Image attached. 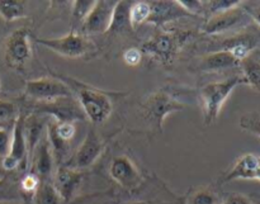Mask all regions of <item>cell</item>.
Masks as SVG:
<instances>
[{
	"label": "cell",
	"instance_id": "1",
	"mask_svg": "<svg viewBox=\"0 0 260 204\" xmlns=\"http://www.w3.org/2000/svg\"><path fill=\"white\" fill-rule=\"evenodd\" d=\"M55 76H57L70 88L73 95L75 94L76 100L80 104L84 114L91 123L101 124L109 118L113 111V103L107 93L73 78L63 75Z\"/></svg>",
	"mask_w": 260,
	"mask_h": 204
},
{
	"label": "cell",
	"instance_id": "2",
	"mask_svg": "<svg viewBox=\"0 0 260 204\" xmlns=\"http://www.w3.org/2000/svg\"><path fill=\"white\" fill-rule=\"evenodd\" d=\"M192 36V30L187 29L164 30L147 40L141 46V51L144 55L155 58L162 65H169Z\"/></svg>",
	"mask_w": 260,
	"mask_h": 204
},
{
	"label": "cell",
	"instance_id": "3",
	"mask_svg": "<svg viewBox=\"0 0 260 204\" xmlns=\"http://www.w3.org/2000/svg\"><path fill=\"white\" fill-rule=\"evenodd\" d=\"M241 84H245L243 76H233L217 83H210L201 89L200 96L202 101L203 122L206 126H211L217 121L225 101L235 88Z\"/></svg>",
	"mask_w": 260,
	"mask_h": 204
},
{
	"label": "cell",
	"instance_id": "4",
	"mask_svg": "<svg viewBox=\"0 0 260 204\" xmlns=\"http://www.w3.org/2000/svg\"><path fill=\"white\" fill-rule=\"evenodd\" d=\"M184 108L183 101L177 98L174 93L168 89H160L150 94L141 103L142 113L147 122L156 128L157 132H162V123L169 114L179 112Z\"/></svg>",
	"mask_w": 260,
	"mask_h": 204
},
{
	"label": "cell",
	"instance_id": "5",
	"mask_svg": "<svg viewBox=\"0 0 260 204\" xmlns=\"http://www.w3.org/2000/svg\"><path fill=\"white\" fill-rule=\"evenodd\" d=\"M33 114H50L56 118L57 123H74L75 121L86 119L80 104L74 95L62 96L48 101H37Z\"/></svg>",
	"mask_w": 260,
	"mask_h": 204
},
{
	"label": "cell",
	"instance_id": "6",
	"mask_svg": "<svg viewBox=\"0 0 260 204\" xmlns=\"http://www.w3.org/2000/svg\"><path fill=\"white\" fill-rule=\"evenodd\" d=\"M25 95L36 101H48L62 96L73 95L70 88L62 80L53 78H40L25 83Z\"/></svg>",
	"mask_w": 260,
	"mask_h": 204
},
{
	"label": "cell",
	"instance_id": "7",
	"mask_svg": "<svg viewBox=\"0 0 260 204\" xmlns=\"http://www.w3.org/2000/svg\"><path fill=\"white\" fill-rule=\"evenodd\" d=\"M24 116L19 114L13 126L9 152L2 159V167L5 172H14L27 164L28 150L24 136Z\"/></svg>",
	"mask_w": 260,
	"mask_h": 204
},
{
	"label": "cell",
	"instance_id": "8",
	"mask_svg": "<svg viewBox=\"0 0 260 204\" xmlns=\"http://www.w3.org/2000/svg\"><path fill=\"white\" fill-rule=\"evenodd\" d=\"M37 43L48 50L58 53L65 57H81L86 53L89 48V41L85 36L75 32L66 33L62 37L56 38H37Z\"/></svg>",
	"mask_w": 260,
	"mask_h": 204
},
{
	"label": "cell",
	"instance_id": "9",
	"mask_svg": "<svg viewBox=\"0 0 260 204\" xmlns=\"http://www.w3.org/2000/svg\"><path fill=\"white\" fill-rule=\"evenodd\" d=\"M30 56L29 30L25 28L15 29L5 41V60L12 67L19 69L28 62Z\"/></svg>",
	"mask_w": 260,
	"mask_h": 204
},
{
	"label": "cell",
	"instance_id": "10",
	"mask_svg": "<svg viewBox=\"0 0 260 204\" xmlns=\"http://www.w3.org/2000/svg\"><path fill=\"white\" fill-rule=\"evenodd\" d=\"M104 149V141L96 134L94 129H89L85 139L83 140L81 145L79 146L78 151L75 152L74 157L71 159L69 167L73 169H85L91 166L99 156L102 155Z\"/></svg>",
	"mask_w": 260,
	"mask_h": 204
},
{
	"label": "cell",
	"instance_id": "11",
	"mask_svg": "<svg viewBox=\"0 0 260 204\" xmlns=\"http://www.w3.org/2000/svg\"><path fill=\"white\" fill-rule=\"evenodd\" d=\"M109 175L112 179L124 189H135L141 183V173L135 162L124 155L112 159L109 165Z\"/></svg>",
	"mask_w": 260,
	"mask_h": 204
},
{
	"label": "cell",
	"instance_id": "12",
	"mask_svg": "<svg viewBox=\"0 0 260 204\" xmlns=\"http://www.w3.org/2000/svg\"><path fill=\"white\" fill-rule=\"evenodd\" d=\"M116 5L117 2H113V0L112 2H108V0L95 2L91 12L84 20V30L90 35L108 33Z\"/></svg>",
	"mask_w": 260,
	"mask_h": 204
},
{
	"label": "cell",
	"instance_id": "13",
	"mask_svg": "<svg viewBox=\"0 0 260 204\" xmlns=\"http://www.w3.org/2000/svg\"><path fill=\"white\" fill-rule=\"evenodd\" d=\"M246 10L236 7L226 12L211 15L210 19L203 24L202 32L206 35H220L238 27L246 18Z\"/></svg>",
	"mask_w": 260,
	"mask_h": 204
},
{
	"label": "cell",
	"instance_id": "14",
	"mask_svg": "<svg viewBox=\"0 0 260 204\" xmlns=\"http://www.w3.org/2000/svg\"><path fill=\"white\" fill-rule=\"evenodd\" d=\"M234 180H260V156L245 154L239 157L222 178L223 183Z\"/></svg>",
	"mask_w": 260,
	"mask_h": 204
},
{
	"label": "cell",
	"instance_id": "15",
	"mask_svg": "<svg viewBox=\"0 0 260 204\" xmlns=\"http://www.w3.org/2000/svg\"><path fill=\"white\" fill-rule=\"evenodd\" d=\"M83 182V174L69 166H61L53 177L52 184L60 195L61 202L66 203L73 198Z\"/></svg>",
	"mask_w": 260,
	"mask_h": 204
},
{
	"label": "cell",
	"instance_id": "16",
	"mask_svg": "<svg viewBox=\"0 0 260 204\" xmlns=\"http://www.w3.org/2000/svg\"><path fill=\"white\" fill-rule=\"evenodd\" d=\"M33 154H36V156L33 160L32 174L40 180H51L53 173V155L47 137L41 139Z\"/></svg>",
	"mask_w": 260,
	"mask_h": 204
},
{
	"label": "cell",
	"instance_id": "17",
	"mask_svg": "<svg viewBox=\"0 0 260 204\" xmlns=\"http://www.w3.org/2000/svg\"><path fill=\"white\" fill-rule=\"evenodd\" d=\"M151 7V15L149 18V23L161 25L168 22L178 19V18L189 15L178 2H150Z\"/></svg>",
	"mask_w": 260,
	"mask_h": 204
},
{
	"label": "cell",
	"instance_id": "18",
	"mask_svg": "<svg viewBox=\"0 0 260 204\" xmlns=\"http://www.w3.org/2000/svg\"><path fill=\"white\" fill-rule=\"evenodd\" d=\"M240 66V61L234 57L230 52L226 51H215L208 53L207 56L201 60L200 70L201 71H221L226 69H233Z\"/></svg>",
	"mask_w": 260,
	"mask_h": 204
},
{
	"label": "cell",
	"instance_id": "19",
	"mask_svg": "<svg viewBox=\"0 0 260 204\" xmlns=\"http://www.w3.org/2000/svg\"><path fill=\"white\" fill-rule=\"evenodd\" d=\"M255 45V40H254L253 37H250V36H236V37L229 38V40L223 41L222 46H221L220 50L217 51H226V52H230L234 57L238 58L241 62L244 58H246L249 55H251V51L254 50Z\"/></svg>",
	"mask_w": 260,
	"mask_h": 204
},
{
	"label": "cell",
	"instance_id": "20",
	"mask_svg": "<svg viewBox=\"0 0 260 204\" xmlns=\"http://www.w3.org/2000/svg\"><path fill=\"white\" fill-rule=\"evenodd\" d=\"M43 119L37 114H30L29 117L24 118V136L27 142L28 156H33L38 142L41 141V136L43 132Z\"/></svg>",
	"mask_w": 260,
	"mask_h": 204
},
{
	"label": "cell",
	"instance_id": "21",
	"mask_svg": "<svg viewBox=\"0 0 260 204\" xmlns=\"http://www.w3.org/2000/svg\"><path fill=\"white\" fill-rule=\"evenodd\" d=\"M243 78L245 84L260 91V58L255 55H249L240 62Z\"/></svg>",
	"mask_w": 260,
	"mask_h": 204
},
{
	"label": "cell",
	"instance_id": "22",
	"mask_svg": "<svg viewBox=\"0 0 260 204\" xmlns=\"http://www.w3.org/2000/svg\"><path fill=\"white\" fill-rule=\"evenodd\" d=\"M0 17L5 22H14L20 18L28 17L27 5L24 2L17 0H2L0 2Z\"/></svg>",
	"mask_w": 260,
	"mask_h": 204
},
{
	"label": "cell",
	"instance_id": "23",
	"mask_svg": "<svg viewBox=\"0 0 260 204\" xmlns=\"http://www.w3.org/2000/svg\"><path fill=\"white\" fill-rule=\"evenodd\" d=\"M129 7H131V3L117 2L113 17H112L111 28L108 32H121L126 28H131L129 25Z\"/></svg>",
	"mask_w": 260,
	"mask_h": 204
},
{
	"label": "cell",
	"instance_id": "24",
	"mask_svg": "<svg viewBox=\"0 0 260 204\" xmlns=\"http://www.w3.org/2000/svg\"><path fill=\"white\" fill-rule=\"evenodd\" d=\"M36 204H60L61 199L57 190L53 187L52 180H40L37 190L35 193Z\"/></svg>",
	"mask_w": 260,
	"mask_h": 204
},
{
	"label": "cell",
	"instance_id": "25",
	"mask_svg": "<svg viewBox=\"0 0 260 204\" xmlns=\"http://www.w3.org/2000/svg\"><path fill=\"white\" fill-rule=\"evenodd\" d=\"M151 15L150 2H134L129 7V25L131 28H139L144 23L149 22Z\"/></svg>",
	"mask_w": 260,
	"mask_h": 204
},
{
	"label": "cell",
	"instance_id": "26",
	"mask_svg": "<svg viewBox=\"0 0 260 204\" xmlns=\"http://www.w3.org/2000/svg\"><path fill=\"white\" fill-rule=\"evenodd\" d=\"M19 188L7 177L0 178V202H19L20 199Z\"/></svg>",
	"mask_w": 260,
	"mask_h": 204
},
{
	"label": "cell",
	"instance_id": "27",
	"mask_svg": "<svg viewBox=\"0 0 260 204\" xmlns=\"http://www.w3.org/2000/svg\"><path fill=\"white\" fill-rule=\"evenodd\" d=\"M17 106L12 101L0 100V128L7 129L9 124H14L18 118Z\"/></svg>",
	"mask_w": 260,
	"mask_h": 204
},
{
	"label": "cell",
	"instance_id": "28",
	"mask_svg": "<svg viewBox=\"0 0 260 204\" xmlns=\"http://www.w3.org/2000/svg\"><path fill=\"white\" fill-rule=\"evenodd\" d=\"M188 204H220V199L212 190L200 189L190 194Z\"/></svg>",
	"mask_w": 260,
	"mask_h": 204
},
{
	"label": "cell",
	"instance_id": "29",
	"mask_svg": "<svg viewBox=\"0 0 260 204\" xmlns=\"http://www.w3.org/2000/svg\"><path fill=\"white\" fill-rule=\"evenodd\" d=\"M94 4H95L94 0H75L73 2V7H71V14L75 19L84 22L93 9Z\"/></svg>",
	"mask_w": 260,
	"mask_h": 204
},
{
	"label": "cell",
	"instance_id": "30",
	"mask_svg": "<svg viewBox=\"0 0 260 204\" xmlns=\"http://www.w3.org/2000/svg\"><path fill=\"white\" fill-rule=\"evenodd\" d=\"M240 127L260 137V114L256 112L244 114L240 118Z\"/></svg>",
	"mask_w": 260,
	"mask_h": 204
},
{
	"label": "cell",
	"instance_id": "31",
	"mask_svg": "<svg viewBox=\"0 0 260 204\" xmlns=\"http://www.w3.org/2000/svg\"><path fill=\"white\" fill-rule=\"evenodd\" d=\"M241 3L239 0H217V2H205V10L207 9L211 14H217V13L226 12V10L234 9L236 7H240Z\"/></svg>",
	"mask_w": 260,
	"mask_h": 204
},
{
	"label": "cell",
	"instance_id": "32",
	"mask_svg": "<svg viewBox=\"0 0 260 204\" xmlns=\"http://www.w3.org/2000/svg\"><path fill=\"white\" fill-rule=\"evenodd\" d=\"M50 127L56 136L65 144L71 141L76 133V127L74 123H52Z\"/></svg>",
	"mask_w": 260,
	"mask_h": 204
},
{
	"label": "cell",
	"instance_id": "33",
	"mask_svg": "<svg viewBox=\"0 0 260 204\" xmlns=\"http://www.w3.org/2000/svg\"><path fill=\"white\" fill-rule=\"evenodd\" d=\"M38 185H40V179L35 174L29 173L24 178H22V180L19 183V189L22 192V194L35 195Z\"/></svg>",
	"mask_w": 260,
	"mask_h": 204
},
{
	"label": "cell",
	"instance_id": "34",
	"mask_svg": "<svg viewBox=\"0 0 260 204\" xmlns=\"http://www.w3.org/2000/svg\"><path fill=\"white\" fill-rule=\"evenodd\" d=\"M141 48L139 47H129L123 52V61L127 66H139L142 61Z\"/></svg>",
	"mask_w": 260,
	"mask_h": 204
},
{
	"label": "cell",
	"instance_id": "35",
	"mask_svg": "<svg viewBox=\"0 0 260 204\" xmlns=\"http://www.w3.org/2000/svg\"><path fill=\"white\" fill-rule=\"evenodd\" d=\"M178 4L189 15L200 14L205 10V2H198V0H178Z\"/></svg>",
	"mask_w": 260,
	"mask_h": 204
},
{
	"label": "cell",
	"instance_id": "36",
	"mask_svg": "<svg viewBox=\"0 0 260 204\" xmlns=\"http://www.w3.org/2000/svg\"><path fill=\"white\" fill-rule=\"evenodd\" d=\"M10 139H12V134H9L8 129L0 128V157L7 156L9 152Z\"/></svg>",
	"mask_w": 260,
	"mask_h": 204
},
{
	"label": "cell",
	"instance_id": "37",
	"mask_svg": "<svg viewBox=\"0 0 260 204\" xmlns=\"http://www.w3.org/2000/svg\"><path fill=\"white\" fill-rule=\"evenodd\" d=\"M220 204H253L248 197L239 193H231L228 194L222 200H220Z\"/></svg>",
	"mask_w": 260,
	"mask_h": 204
},
{
	"label": "cell",
	"instance_id": "38",
	"mask_svg": "<svg viewBox=\"0 0 260 204\" xmlns=\"http://www.w3.org/2000/svg\"><path fill=\"white\" fill-rule=\"evenodd\" d=\"M246 13L250 15L251 18L254 19V22L260 27V7H253V8H248L246 9Z\"/></svg>",
	"mask_w": 260,
	"mask_h": 204
},
{
	"label": "cell",
	"instance_id": "39",
	"mask_svg": "<svg viewBox=\"0 0 260 204\" xmlns=\"http://www.w3.org/2000/svg\"><path fill=\"white\" fill-rule=\"evenodd\" d=\"M0 204H23L22 202H0Z\"/></svg>",
	"mask_w": 260,
	"mask_h": 204
},
{
	"label": "cell",
	"instance_id": "40",
	"mask_svg": "<svg viewBox=\"0 0 260 204\" xmlns=\"http://www.w3.org/2000/svg\"><path fill=\"white\" fill-rule=\"evenodd\" d=\"M129 204H157V203H152V202H137V203H129Z\"/></svg>",
	"mask_w": 260,
	"mask_h": 204
},
{
	"label": "cell",
	"instance_id": "41",
	"mask_svg": "<svg viewBox=\"0 0 260 204\" xmlns=\"http://www.w3.org/2000/svg\"><path fill=\"white\" fill-rule=\"evenodd\" d=\"M3 177H4V175H2V173H0V178H3Z\"/></svg>",
	"mask_w": 260,
	"mask_h": 204
}]
</instances>
